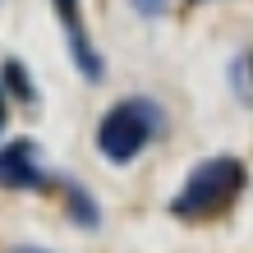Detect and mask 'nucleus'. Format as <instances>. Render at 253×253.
Returning <instances> with one entry per match:
<instances>
[{
	"label": "nucleus",
	"mask_w": 253,
	"mask_h": 253,
	"mask_svg": "<svg viewBox=\"0 0 253 253\" xmlns=\"http://www.w3.org/2000/svg\"><path fill=\"white\" fill-rule=\"evenodd\" d=\"M0 129H5V97H0Z\"/></svg>",
	"instance_id": "423d86ee"
},
{
	"label": "nucleus",
	"mask_w": 253,
	"mask_h": 253,
	"mask_svg": "<svg viewBox=\"0 0 253 253\" xmlns=\"http://www.w3.org/2000/svg\"><path fill=\"white\" fill-rule=\"evenodd\" d=\"M166 5H170V0H133V9H138V14H147V19H157V14L166 9Z\"/></svg>",
	"instance_id": "39448f33"
},
{
	"label": "nucleus",
	"mask_w": 253,
	"mask_h": 253,
	"mask_svg": "<svg viewBox=\"0 0 253 253\" xmlns=\"http://www.w3.org/2000/svg\"><path fill=\"white\" fill-rule=\"evenodd\" d=\"M19 253H33V249H19Z\"/></svg>",
	"instance_id": "0eeeda50"
},
{
	"label": "nucleus",
	"mask_w": 253,
	"mask_h": 253,
	"mask_svg": "<svg viewBox=\"0 0 253 253\" xmlns=\"http://www.w3.org/2000/svg\"><path fill=\"white\" fill-rule=\"evenodd\" d=\"M0 184L5 189H42L46 184V166H42L33 143H9L0 152Z\"/></svg>",
	"instance_id": "7ed1b4c3"
},
{
	"label": "nucleus",
	"mask_w": 253,
	"mask_h": 253,
	"mask_svg": "<svg viewBox=\"0 0 253 253\" xmlns=\"http://www.w3.org/2000/svg\"><path fill=\"white\" fill-rule=\"evenodd\" d=\"M55 14H60V23L69 33V46H74V55H79V69L87 74V79H101V60H97V51L87 46V33H83V19H79V0H55Z\"/></svg>",
	"instance_id": "20e7f679"
},
{
	"label": "nucleus",
	"mask_w": 253,
	"mask_h": 253,
	"mask_svg": "<svg viewBox=\"0 0 253 253\" xmlns=\"http://www.w3.org/2000/svg\"><path fill=\"white\" fill-rule=\"evenodd\" d=\"M161 125L166 120H161L157 101L129 97V101L106 111V120H101V129H97V147H101L106 161H133L152 138H161Z\"/></svg>",
	"instance_id": "f03ea898"
},
{
	"label": "nucleus",
	"mask_w": 253,
	"mask_h": 253,
	"mask_svg": "<svg viewBox=\"0 0 253 253\" xmlns=\"http://www.w3.org/2000/svg\"><path fill=\"white\" fill-rule=\"evenodd\" d=\"M240 189H244V166L235 157H212L184 180V189L175 193L170 207H175V216H184V221H207V216L226 212V207L240 198Z\"/></svg>",
	"instance_id": "f257e3e1"
}]
</instances>
